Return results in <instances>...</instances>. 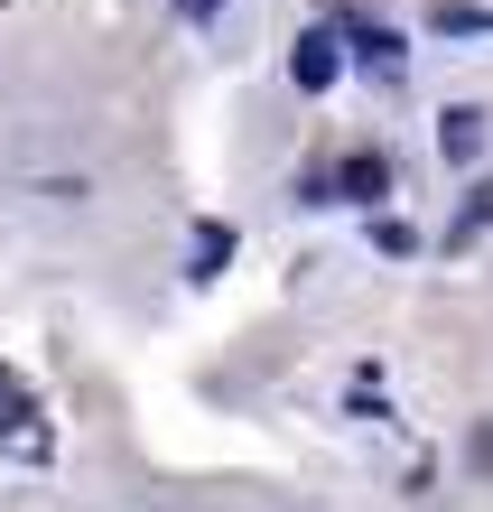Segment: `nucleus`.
Returning <instances> with one entry per match:
<instances>
[{"label": "nucleus", "instance_id": "f03ea898", "mask_svg": "<svg viewBox=\"0 0 493 512\" xmlns=\"http://www.w3.org/2000/svg\"><path fill=\"white\" fill-rule=\"evenodd\" d=\"M335 75H345V28H307V38L289 47V84L298 94H326Z\"/></svg>", "mask_w": 493, "mask_h": 512}, {"label": "nucleus", "instance_id": "0eeeda50", "mask_svg": "<svg viewBox=\"0 0 493 512\" xmlns=\"http://www.w3.org/2000/svg\"><path fill=\"white\" fill-rule=\"evenodd\" d=\"M373 252L410 261V252H419V224H400V215H382V205H373Z\"/></svg>", "mask_w": 493, "mask_h": 512}, {"label": "nucleus", "instance_id": "6e6552de", "mask_svg": "<svg viewBox=\"0 0 493 512\" xmlns=\"http://www.w3.org/2000/svg\"><path fill=\"white\" fill-rule=\"evenodd\" d=\"M224 261H233V233L224 224H196V280H214Z\"/></svg>", "mask_w": 493, "mask_h": 512}, {"label": "nucleus", "instance_id": "20e7f679", "mask_svg": "<svg viewBox=\"0 0 493 512\" xmlns=\"http://www.w3.org/2000/svg\"><path fill=\"white\" fill-rule=\"evenodd\" d=\"M484 233H493V177H475V187H466V205H456V224H447V252L484 243Z\"/></svg>", "mask_w": 493, "mask_h": 512}, {"label": "nucleus", "instance_id": "1a4fd4ad", "mask_svg": "<svg viewBox=\"0 0 493 512\" xmlns=\"http://www.w3.org/2000/svg\"><path fill=\"white\" fill-rule=\"evenodd\" d=\"M19 419H28V391L0 373V438H19Z\"/></svg>", "mask_w": 493, "mask_h": 512}, {"label": "nucleus", "instance_id": "39448f33", "mask_svg": "<svg viewBox=\"0 0 493 512\" xmlns=\"http://www.w3.org/2000/svg\"><path fill=\"white\" fill-rule=\"evenodd\" d=\"M335 28H345V47H354L363 66H373V75H400V38H382L373 19H335Z\"/></svg>", "mask_w": 493, "mask_h": 512}, {"label": "nucleus", "instance_id": "7ed1b4c3", "mask_svg": "<svg viewBox=\"0 0 493 512\" xmlns=\"http://www.w3.org/2000/svg\"><path fill=\"white\" fill-rule=\"evenodd\" d=\"M438 149H447V168H475V159H484V112H475V103L438 112Z\"/></svg>", "mask_w": 493, "mask_h": 512}, {"label": "nucleus", "instance_id": "423d86ee", "mask_svg": "<svg viewBox=\"0 0 493 512\" xmlns=\"http://www.w3.org/2000/svg\"><path fill=\"white\" fill-rule=\"evenodd\" d=\"M428 28H438V38H475V28H493V10H475V0H438Z\"/></svg>", "mask_w": 493, "mask_h": 512}, {"label": "nucleus", "instance_id": "9d476101", "mask_svg": "<svg viewBox=\"0 0 493 512\" xmlns=\"http://www.w3.org/2000/svg\"><path fill=\"white\" fill-rule=\"evenodd\" d=\"M214 10H224V0H177V19H214Z\"/></svg>", "mask_w": 493, "mask_h": 512}, {"label": "nucleus", "instance_id": "f257e3e1", "mask_svg": "<svg viewBox=\"0 0 493 512\" xmlns=\"http://www.w3.org/2000/svg\"><path fill=\"white\" fill-rule=\"evenodd\" d=\"M298 196L307 205H382L391 196V159L382 149H354V159H335V168H307Z\"/></svg>", "mask_w": 493, "mask_h": 512}]
</instances>
